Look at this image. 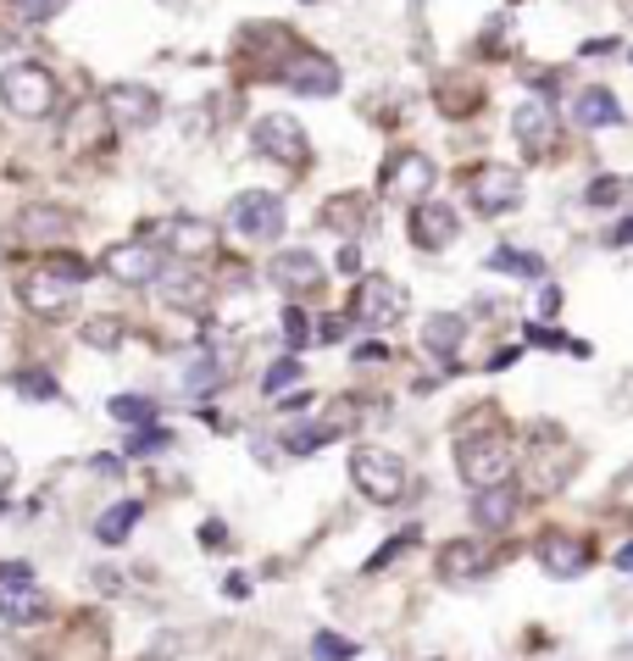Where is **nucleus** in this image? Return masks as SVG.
I'll return each mask as SVG.
<instances>
[{
	"label": "nucleus",
	"instance_id": "obj_1",
	"mask_svg": "<svg viewBox=\"0 0 633 661\" xmlns=\"http://www.w3.org/2000/svg\"><path fill=\"white\" fill-rule=\"evenodd\" d=\"M350 478L373 506H395L406 494V461L395 451H384V445H355L350 451Z\"/></svg>",
	"mask_w": 633,
	"mask_h": 661
},
{
	"label": "nucleus",
	"instance_id": "obj_2",
	"mask_svg": "<svg viewBox=\"0 0 633 661\" xmlns=\"http://www.w3.org/2000/svg\"><path fill=\"white\" fill-rule=\"evenodd\" d=\"M0 101H7L12 117H50L56 106V78L39 61H12L0 72Z\"/></svg>",
	"mask_w": 633,
	"mask_h": 661
},
{
	"label": "nucleus",
	"instance_id": "obj_3",
	"mask_svg": "<svg viewBox=\"0 0 633 661\" xmlns=\"http://www.w3.org/2000/svg\"><path fill=\"white\" fill-rule=\"evenodd\" d=\"M250 145L267 156V161H284V168H306L312 161V139L306 128L290 117V112H267L250 123Z\"/></svg>",
	"mask_w": 633,
	"mask_h": 661
},
{
	"label": "nucleus",
	"instance_id": "obj_4",
	"mask_svg": "<svg viewBox=\"0 0 633 661\" xmlns=\"http://www.w3.org/2000/svg\"><path fill=\"white\" fill-rule=\"evenodd\" d=\"M456 472L467 489H484V483H506L511 478V445L500 434H467L456 445Z\"/></svg>",
	"mask_w": 633,
	"mask_h": 661
},
{
	"label": "nucleus",
	"instance_id": "obj_5",
	"mask_svg": "<svg viewBox=\"0 0 633 661\" xmlns=\"http://www.w3.org/2000/svg\"><path fill=\"white\" fill-rule=\"evenodd\" d=\"M0 617L18 623V628L50 617V601H45V590L34 584V572L23 561H0Z\"/></svg>",
	"mask_w": 633,
	"mask_h": 661
},
{
	"label": "nucleus",
	"instance_id": "obj_6",
	"mask_svg": "<svg viewBox=\"0 0 633 661\" xmlns=\"http://www.w3.org/2000/svg\"><path fill=\"white\" fill-rule=\"evenodd\" d=\"M400 317H406V295H400V284H395V278L368 273V278L355 284L350 322H361V328H373V334H384V328H395Z\"/></svg>",
	"mask_w": 633,
	"mask_h": 661
},
{
	"label": "nucleus",
	"instance_id": "obj_7",
	"mask_svg": "<svg viewBox=\"0 0 633 661\" xmlns=\"http://www.w3.org/2000/svg\"><path fill=\"white\" fill-rule=\"evenodd\" d=\"M228 223H234V233L267 244V239H279V233H284V201H279V195H267V190H245V195H234Z\"/></svg>",
	"mask_w": 633,
	"mask_h": 661
},
{
	"label": "nucleus",
	"instance_id": "obj_8",
	"mask_svg": "<svg viewBox=\"0 0 633 661\" xmlns=\"http://www.w3.org/2000/svg\"><path fill=\"white\" fill-rule=\"evenodd\" d=\"M161 267H167V251H161V244H145V239H128V244H112V251H106V273L117 284H134V289L156 284Z\"/></svg>",
	"mask_w": 633,
	"mask_h": 661
},
{
	"label": "nucleus",
	"instance_id": "obj_9",
	"mask_svg": "<svg viewBox=\"0 0 633 661\" xmlns=\"http://www.w3.org/2000/svg\"><path fill=\"white\" fill-rule=\"evenodd\" d=\"M406 233H411L417 251H450V244H456V233H462V217H456V206L417 201L411 217H406Z\"/></svg>",
	"mask_w": 633,
	"mask_h": 661
},
{
	"label": "nucleus",
	"instance_id": "obj_10",
	"mask_svg": "<svg viewBox=\"0 0 633 661\" xmlns=\"http://www.w3.org/2000/svg\"><path fill=\"white\" fill-rule=\"evenodd\" d=\"M473 206L484 217H506L522 206V173L517 168H500V161H489V168L473 173Z\"/></svg>",
	"mask_w": 633,
	"mask_h": 661
},
{
	"label": "nucleus",
	"instance_id": "obj_11",
	"mask_svg": "<svg viewBox=\"0 0 633 661\" xmlns=\"http://www.w3.org/2000/svg\"><path fill=\"white\" fill-rule=\"evenodd\" d=\"M433 179H439L433 161H428V156H417V150H406V156H395L389 168H384V195H389V201H400V206H417V201H428Z\"/></svg>",
	"mask_w": 633,
	"mask_h": 661
},
{
	"label": "nucleus",
	"instance_id": "obj_12",
	"mask_svg": "<svg viewBox=\"0 0 633 661\" xmlns=\"http://www.w3.org/2000/svg\"><path fill=\"white\" fill-rule=\"evenodd\" d=\"M18 300L34 311V317H67L72 311V278H61V273H50V267H39V273H29L23 284H18Z\"/></svg>",
	"mask_w": 633,
	"mask_h": 661
},
{
	"label": "nucleus",
	"instance_id": "obj_13",
	"mask_svg": "<svg viewBox=\"0 0 633 661\" xmlns=\"http://www.w3.org/2000/svg\"><path fill=\"white\" fill-rule=\"evenodd\" d=\"M161 117V95L145 84H112L106 90V123L117 128H150Z\"/></svg>",
	"mask_w": 633,
	"mask_h": 661
},
{
	"label": "nucleus",
	"instance_id": "obj_14",
	"mask_svg": "<svg viewBox=\"0 0 633 661\" xmlns=\"http://www.w3.org/2000/svg\"><path fill=\"white\" fill-rule=\"evenodd\" d=\"M511 134H517V145L528 150V156H539V150H551L556 145V106H551V95L545 101H522L517 106V117H511Z\"/></svg>",
	"mask_w": 633,
	"mask_h": 661
},
{
	"label": "nucleus",
	"instance_id": "obj_15",
	"mask_svg": "<svg viewBox=\"0 0 633 661\" xmlns=\"http://www.w3.org/2000/svg\"><path fill=\"white\" fill-rule=\"evenodd\" d=\"M284 84L295 90V95H312V101H328V95H339V67L328 61V56H295L290 67H284Z\"/></svg>",
	"mask_w": 633,
	"mask_h": 661
},
{
	"label": "nucleus",
	"instance_id": "obj_16",
	"mask_svg": "<svg viewBox=\"0 0 633 661\" xmlns=\"http://www.w3.org/2000/svg\"><path fill=\"white\" fill-rule=\"evenodd\" d=\"M267 278H273L284 295H312V289L323 284V262H317L312 251H273Z\"/></svg>",
	"mask_w": 633,
	"mask_h": 661
},
{
	"label": "nucleus",
	"instance_id": "obj_17",
	"mask_svg": "<svg viewBox=\"0 0 633 661\" xmlns=\"http://www.w3.org/2000/svg\"><path fill=\"white\" fill-rule=\"evenodd\" d=\"M161 244H167V251L172 257H212L217 251V228L206 223V217H167L161 223Z\"/></svg>",
	"mask_w": 633,
	"mask_h": 661
},
{
	"label": "nucleus",
	"instance_id": "obj_18",
	"mask_svg": "<svg viewBox=\"0 0 633 661\" xmlns=\"http://www.w3.org/2000/svg\"><path fill=\"white\" fill-rule=\"evenodd\" d=\"M539 567H545L551 578H578V572L589 567V539L551 528L545 539H539Z\"/></svg>",
	"mask_w": 633,
	"mask_h": 661
},
{
	"label": "nucleus",
	"instance_id": "obj_19",
	"mask_svg": "<svg viewBox=\"0 0 633 661\" xmlns=\"http://www.w3.org/2000/svg\"><path fill=\"white\" fill-rule=\"evenodd\" d=\"M462 340H467V317H456V311H433V317L422 322V345H428V356H439L444 367H456Z\"/></svg>",
	"mask_w": 633,
	"mask_h": 661
},
{
	"label": "nucleus",
	"instance_id": "obj_20",
	"mask_svg": "<svg viewBox=\"0 0 633 661\" xmlns=\"http://www.w3.org/2000/svg\"><path fill=\"white\" fill-rule=\"evenodd\" d=\"M511 517H517V489H511V483H484V489H473V523H478L484 534L511 528Z\"/></svg>",
	"mask_w": 633,
	"mask_h": 661
},
{
	"label": "nucleus",
	"instance_id": "obj_21",
	"mask_svg": "<svg viewBox=\"0 0 633 661\" xmlns=\"http://www.w3.org/2000/svg\"><path fill=\"white\" fill-rule=\"evenodd\" d=\"M439 572H444V578H484V572H489V550H484L478 539H450V545L439 550Z\"/></svg>",
	"mask_w": 633,
	"mask_h": 661
},
{
	"label": "nucleus",
	"instance_id": "obj_22",
	"mask_svg": "<svg viewBox=\"0 0 633 661\" xmlns=\"http://www.w3.org/2000/svg\"><path fill=\"white\" fill-rule=\"evenodd\" d=\"M573 117H578L584 128H617V123H622V106H617V95H611V90L589 84V90H578Z\"/></svg>",
	"mask_w": 633,
	"mask_h": 661
},
{
	"label": "nucleus",
	"instance_id": "obj_23",
	"mask_svg": "<svg viewBox=\"0 0 633 661\" xmlns=\"http://www.w3.org/2000/svg\"><path fill=\"white\" fill-rule=\"evenodd\" d=\"M223 378H228V362H223V356H195V362L184 367V378H178V389H184L190 400H206V395L223 389Z\"/></svg>",
	"mask_w": 633,
	"mask_h": 661
},
{
	"label": "nucleus",
	"instance_id": "obj_24",
	"mask_svg": "<svg viewBox=\"0 0 633 661\" xmlns=\"http://www.w3.org/2000/svg\"><path fill=\"white\" fill-rule=\"evenodd\" d=\"M134 523H139V501H117V506H106V512L95 517V539H101V545H123V539L134 534Z\"/></svg>",
	"mask_w": 633,
	"mask_h": 661
},
{
	"label": "nucleus",
	"instance_id": "obj_25",
	"mask_svg": "<svg viewBox=\"0 0 633 661\" xmlns=\"http://www.w3.org/2000/svg\"><path fill=\"white\" fill-rule=\"evenodd\" d=\"M484 267H489V273H511V278H545V262L528 257V251H517V244H500V251H489Z\"/></svg>",
	"mask_w": 633,
	"mask_h": 661
},
{
	"label": "nucleus",
	"instance_id": "obj_26",
	"mask_svg": "<svg viewBox=\"0 0 633 661\" xmlns=\"http://www.w3.org/2000/svg\"><path fill=\"white\" fill-rule=\"evenodd\" d=\"M156 284H161V295H167L172 306H184V311H190V306H206V284H201V278H184V273H167V267H161Z\"/></svg>",
	"mask_w": 633,
	"mask_h": 661
},
{
	"label": "nucleus",
	"instance_id": "obj_27",
	"mask_svg": "<svg viewBox=\"0 0 633 661\" xmlns=\"http://www.w3.org/2000/svg\"><path fill=\"white\" fill-rule=\"evenodd\" d=\"M112 418L117 423H128V429H139V423H156V400L150 395H112Z\"/></svg>",
	"mask_w": 633,
	"mask_h": 661
},
{
	"label": "nucleus",
	"instance_id": "obj_28",
	"mask_svg": "<svg viewBox=\"0 0 633 661\" xmlns=\"http://www.w3.org/2000/svg\"><path fill=\"white\" fill-rule=\"evenodd\" d=\"M83 345L89 351H117L123 345V322L117 317H89L83 322Z\"/></svg>",
	"mask_w": 633,
	"mask_h": 661
},
{
	"label": "nucleus",
	"instance_id": "obj_29",
	"mask_svg": "<svg viewBox=\"0 0 633 661\" xmlns=\"http://www.w3.org/2000/svg\"><path fill=\"white\" fill-rule=\"evenodd\" d=\"M528 345H539V351H573V356H589V345L567 340L562 328H551V322H528Z\"/></svg>",
	"mask_w": 633,
	"mask_h": 661
},
{
	"label": "nucleus",
	"instance_id": "obj_30",
	"mask_svg": "<svg viewBox=\"0 0 633 661\" xmlns=\"http://www.w3.org/2000/svg\"><path fill=\"white\" fill-rule=\"evenodd\" d=\"M295 384H301V362H295V356H284V362H273V367H267L261 395H267V400H279V395H290Z\"/></svg>",
	"mask_w": 633,
	"mask_h": 661
},
{
	"label": "nucleus",
	"instance_id": "obj_31",
	"mask_svg": "<svg viewBox=\"0 0 633 661\" xmlns=\"http://www.w3.org/2000/svg\"><path fill=\"white\" fill-rule=\"evenodd\" d=\"M284 334H290V351L317 345V328H312V317H306L301 306H284Z\"/></svg>",
	"mask_w": 633,
	"mask_h": 661
},
{
	"label": "nucleus",
	"instance_id": "obj_32",
	"mask_svg": "<svg viewBox=\"0 0 633 661\" xmlns=\"http://www.w3.org/2000/svg\"><path fill=\"white\" fill-rule=\"evenodd\" d=\"M12 389H18L23 400H56V395H61L50 373H18V378H12Z\"/></svg>",
	"mask_w": 633,
	"mask_h": 661
},
{
	"label": "nucleus",
	"instance_id": "obj_33",
	"mask_svg": "<svg viewBox=\"0 0 633 661\" xmlns=\"http://www.w3.org/2000/svg\"><path fill=\"white\" fill-rule=\"evenodd\" d=\"M167 445H172V434L156 429V423H139V429L128 434V456H150V451H167Z\"/></svg>",
	"mask_w": 633,
	"mask_h": 661
},
{
	"label": "nucleus",
	"instance_id": "obj_34",
	"mask_svg": "<svg viewBox=\"0 0 633 661\" xmlns=\"http://www.w3.org/2000/svg\"><path fill=\"white\" fill-rule=\"evenodd\" d=\"M361 217H368V206H361V201H334L317 223H323V228H355Z\"/></svg>",
	"mask_w": 633,
	"mask_h": 661
},
{
	"label": "nucleus",
	"instance_id": "obj_35",
	"mask_svg": "<svg viewBox=\"0 0 633 661\" xmlns=\"http://www.w3.org/2000/svg\"><path fill=\"white\" fill-rule=\"evenodd\" d=\"M312 656H328V661H350V656H361V650H355L344 634H317V639H312Z\"/></svg>",
	"mask_w": 633,
	"mask_h": 661
},
{
	"label": "nucleus",
	"instance_id": "obj_36",
	"mask_svg": "<svg viewBox=\"0 0 633 661\" xmlns=\"http://www.w3.org/2000/svg\"><path fill=\"white\" fill-rule=\"evenodd\" d=\"M411 545H417V528H411V534H395L384 550H373V556H368V572H384V567H389L400 550H411Z\"/></svg>",
	"mask_w": 633,
	"mask_h": 661
},
{
	"label": "nucleus",
	"instance_id": "obj_37",
	"mask_svg": "<svg viewBox=\"0 0 633 661\" xmlns=\"http://www.w3.org/2000/svg\"><path fill=\"white\" fill-rule=\"evenodd\" d=\"M12 7H18L23 23H50V18L67 7V0H12Z\"/></svg>",
	"mask_w": 633,
	"mask_h": 661
},
{
	"label": "nucleus",
	"instance_id": "obj_38",
	"mask_svg": "<svg viewBox=\"0 0 633 661\" xmlns=\"http://www.w3.org/2000/svg\"><path fill=\"white\" fill-rule=\"evenodd\" d=\"M622 179H595L589 190H584V206H611V201H622Z\"/></svg>",
	"mask_w": 633,
	"mask_h": 661
},
{
	"label": "nucleus",
	"instance_id": "obj_39",
	"mask_svg": "<svg viewBox=\"0 0 633 661\" xmlns=\"http://www.w3.org/2000/svg\"><path fill=\"white\" fill-rule=\"evenodd\" d=\"M67 217L61 212H23V233H61Z\"/></svg>",
	"mask_w": 633,
	"mask_h": 661
},
{
	"label": "nucleus",
	"instance_id": "obj_40",
	"mask_svg": "<svg viewBox=\"0 0 633 661\" xmlns=\"http://www.w3.org/2000/svg\"><path fill=\"white\" fill-rule=\"evenodd\" d=\"M344 328H350V317H323V322H317V345H334Z\"/></svg>",
	"mask_w": 633,
	"mask_h": 661
},
{
	"label": "nucleus",
	"instance_id": "obj_41",
	"mask_svg": "<svg viewBox=\"0 0 633 661\" xmlns=\"http://www.w3.org/2000/svg\"><path fill=\"white\" fill-rule=\"evenodd\" d=\"M50 273H61V278H72V284H78V278H83L89 267H83L78 257H50Z\"/></svg>",
	"mask_w": 633,
	"mask_h": 661
},
{
	"label": "nucleus",
	"instance_id": "obj_42",
	"mask_svg": "<svg viewBox=\"0 0 633 661\" xmlns=\"http://www.w3.org/2000/svg\"><path fill=\"white\" fill-rule=\"evenodd\" d=\"M556 311H562V289L545 284V289H539V317H556Z\"/></svg>",
	"mask_w": 633,
	"mask_h": 661
},
{
	"label": "nucleus",
	"instance_id": "obj_43",
	"mask_svg": "<svg viewBox=\"0 0 633 661\" xmlns=\"http://www.w3.org/2000/svg\"><path fill=\"white\" fill-rule=\"evenodd\" d=\"M12 478H18V461H12V451H7V445H0V494L12 489Z\"/></svg>",
	"mask_w": 633,
	"mask_h": 661
},
{
	"label": "nucleus",
	"instance_id": "obj_44",
	"mask_svg": "<svg viewBox=\"0 0 633 661\" xmlns=\"http://www.w3.org/2000/svg\"><path fill=\"white\" fill-rule=\"evenodd\" d=\"M339 267H344V273H361V251H355V244H344V251H339Z\"/></svg>",
	"mask_w": 633,
	"mask_h": 661
},
{
	"label": "nucleus",
	"instance_id": "obj_45",
	"mask_svg": "<svg viewBox=\"0 0 633 661\" xmlns=\"http://www.w3.org/2000/svg\"><path fill=\"white\" fill-rule=\"evenodd\" d=\"M95 472H101V478H117L123 461H117V456H95Z\"/></svg>",
	"mask_w": 633,
	"mask_h": 661
},
{
	"label": "nucleus",
	"instance_id": "obj_46",
	"mask_svg": "<svg viewBox=\"0 0 633 661\" xmlns=\"http://www.w3.org/2000/svg\"><path fill=\"white\" fill-rule=\"evenodd\" d=\"M611 244H633V217H622V223L611 228Z\"/></svg>",
	"mask_w": 633,
	"mask_h": 661
},
{
	"label": "nucleus",
	"instance_id": "obj_47",
	"mask_svg": "<svg viewBox=\"0 0 633 661\" xmlns=\"http://www.w3.org/2000/svg\"><path fill=\"white\" fill-rule=\"evenodd\" d=\"M617 567H622V572H633V545H622V550H617Z\"/></svg>",
	"mask_w": 633,
	"mask_h": 661
}]
</instances>
